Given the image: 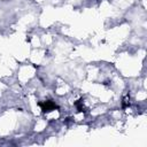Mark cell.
Returning <instances> with one entry per match:
<instances>
[{"mask_svg": "<svg viewBox=\"0 0 147 147\" xmlns=\"http://www.w3.org/2000/svg\"><path fill=\"white\" fill-rule=\"evenodd\" d=\"M39 106L41 107V110L42 113H49L52 110H55V109H59V107L56 106V103L52 100H47V101H44V102H39Z\"/></svg>", "mask_w": 147, "mask_h": 147, "instance_id": "1", "label": "cell"}, {"mask_svg": "<svg viewBox=\"0 0 147 147\" xmlns=\"http://www.w3.org/2000/svg\"><path fill=\"white\" fill-rule=\"evenodd\" d=\"M75 106L77 107L78 113L85 111V110H84V106H83V100H78V101H76V102H75Z\"/></svg>", "mask_w": 147, "mask_h": 147, "instance_id": "2", "label": "cell"}, {"mask_svg": "<svg viewBox=\"0 0 147 147\" xmlns=\"http://www.w3.org/2000/svg\"><path fill=\"white\" fill-rule=\"evenodd\" d=\"M127 106H130V99H124L123 100V108H126Z\"/></svg>", "mask_w": 147, "mask_h": 147, "instance_id": "3", "label": "cell"}]
</instances>
